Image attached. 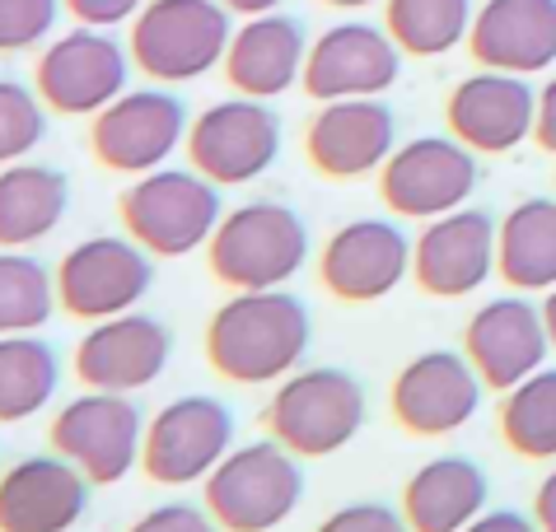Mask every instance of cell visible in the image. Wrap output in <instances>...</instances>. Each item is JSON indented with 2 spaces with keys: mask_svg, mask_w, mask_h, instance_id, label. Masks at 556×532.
Instances as JSON below:
<instances>
[{
  "mask_svg": "<svg viewBox=\"0 0 556 532\" xmlns=\"http://www.w3.org/2000/svg\"><path fill=\"white\" fill-rule=\"evenodd\" d=\"M501 440L529 463H556V365H543L501 397Z\"/></svg>",
  "mask_w": 556,
  "mask_h": 532,
  "instance_id": "obj_30",
  "label": "cell"
},
{
  "mask_svg": "<svg viewBox=\"0 0 556 532\" xmlns=\"http://www.w3.org/2000/svg\"><path fill=\"white\" fill-rule=\"evenodd\" d=\"M463 355L472 359V369L482 373L491 393H509L515 383L543 369L552 355L543 304H533L519 290L486 300L468 318V327H463Z\"/></svg>",
  "mask_w": 556,
  "mask_h": 532,
  "instance_id": "obj_17",
  "label": "cell"
},
{
  "mask_svg": "<svg viewBox=\"0 0 556 532\" xmlns=\"http://www.w3.org/2000/svg\"><path fill=\"white\" fill-rule=\"evenodd\" d=\"M304 56H308L304 24L271 10V14H253V20H243L235 28L220 71L235 93L271 103L304 80Z\"/></svg>",
  "mask_w": 556,
  "mask_h": 532,
  "instance_id": "obj_23",
  "label": "cell"
},
{
  "mask_svg": "<svg viewBox=\"0 0 556 532\" xmlns=\"http://www.w3.org/2000/svg\"><path fill=\"white\" fill-rule=\"evenodd\" d=\"M188 107L168 85L150 89H127L122 99H113L89 127V150L108 174H127L141 178L154 174L174 160L178 145H188Z\"/></svg>",
  "mask_w": 556,
  "mask_h": 532,
  "instance_id": "obj_8",
  "label": "cell"
},
{
  "mask_svg": "<svg viewBox=\"0 0 556 532\" xmlns=\"http://www.w3.org/2000/svg\"><path fill=\"white\" fill-rule=\"evenodd\" d=\"M491 481L482 463L444 453V458L421 463L403 486V519L412 532H463L472 519L486 514Z\"/></svg>",
  "mask_w": 556,
  "mask_h": 532,
  "instance_id": "obj_25",
  "label": "cell"
},
{
  "mask_svg": "<svg viewBox=\"0 0 556 532\" xmlns=\"http://www.w3.org/2000/svg\"><path fill=\"white\" fill-rule=\"evenodd\" d=\"M463 532H538L533 514H519V509H486L482 519H472Z\"/></svg>",
  "mask_w": 556,
  "mask_h": 532,
  "instance_id": "obj_38",
  "label": "cell"
},
{
  "mask_svg": "<svg viewBox=\"0 0 556 532\" xmlns=\"http://www.w3.org/2000/svg\"><path fill=\"white\" fill-rule=\"evenodd\" d=\"M52 448L89 477V486H117L141 463L146 420L127 393H80L52 420Z\"/></svg>",
  "mask_w": 556,
  "mask_h": 532,
  "instance_id": "obj_11",
  "label": "cell"
},
{
  "mask_svg": "<svg viewBox=\"0 0 556 532\" xmlns=\"http://www.w3.org/2000/svg\"><path fill=\"white\" fill-rule=\"evenodd\" d=\"M61 10V0H0V56L52 42Z\"/></svg>",
  "mask_w": 556,
  "mask_h": 532,
  "instance_id": "obj_33",
  "label": "cell"
},
{
  "mask_svg": "<svg viewBox=\"0 0 556 532\" xmlns=\"http://www.w3.org/2000/svg\"><path fill=\"white\" fill-rule=\"evenodd\" d=\"M318 5H332V10H369L379 0H318Z\"/></svg>",
  "mask_w": 556,
  "mask_h": 532,
  "instance_id": "obj_42",
  "label": "cell"
},
{
  "mask_svg": "<svg viewBox=\"0 0 556 532\" xmlns=\"http://www.w3.org/2000/svg\"><path fill=\"white\" fill-rule=\"evenodd\" d=\"M468 52L482 71L538 75L556 66V0H482Z\"/></svg>",
  "mask_w": 556,
  "mask_h": 532,
  "instance_id": "obj_24",
  "label": "cell"
},
{
  "mask_svg": "<svg viewBox=\"0 0 556 532\" xmlns=\"http://www.w3.org/2000/svg\"><path fill=\"white\" fill-rule=\"evenodd\" d=\"M444 122H450V136L472 154H509L538 127V89L529 85V75L472 71L450 89Z\"/></svg>",
  "mask_w": 556,
  "mask_h": 532,
  "instance_id": "obj_18",
  "label": "cell"
},
{
  "mask_svg": "<svg viewBox=\"0 0 556 532\" xmlns=\"http://www.w3.org/2000/svg\"><path fill=\"white\" fill-rule=\"evenodd\" d=\"M496 239L501 220L482 206L450 211L412 239V280L435 300H463L496 276Z\"/></svg>",
  "mask_w": 556,
  "mask_h": 532,
  "instance_id": "obj_16",
  "label": "cell"
},
{
  "mask_svg": "<svg viewBox=\"0 0 556 532\" xmlns=\"http://www.w3.org/2000/svg\"><path fill=\"white\" fill-rule=\"evenodd\" d=\"M365 388L346 369L314 365L281 379L267 406V430L295 458H328L342 453L365 426Z\"/></svg>",
  "mask_w": 556,
  "mask_h": 532,
  "instance_id": "obj_5",
  "label": "cell"
},
{
  "mask_svg": "<svg viewBox=\"0 0 556 532\" xmlns=\"http://www.w3.org/2000/svg\"><path fill=\"white\" fill-rule=\"evenodd\" d=\"M56 355L34 332L0 337V426H20L38 416L56 393Z\"/></svg>",
  "mask_w": 556,
  "mask_h": 532,
  "instance_id": "obj_29",
  "label": "cell"
},
{
  "mask_svg": "<svg viewBox=\"0 0 556 532\" xmlns=\"http://www.w3.org/2000/svg\"><path fill=\"white\" fill-rule=\"evenodd\" d=\"M117 215L127 239H136L150 257H188L220 229V187L197 168H154L141 174L117 197Z\"/></svg>",
  "mask_w": 556,
  "mask_h": 532,
  "instance_id": "obj_2",
  "label": "cell"
},
{
  "mask_svg": "<svg viewBox=\"0 0 556 532\" xmlns=\"http://www.w3.org/2000/svg\"><path fill=\"white\" fill-rule=\"evenodd\" d=\"M89 509V477L56 453L0 472V532H71Z\"/></svg>",
  "mask_w": 556,
  "mask_h": 532,
  "instance_id": "obj_22",
  "label": "cell"
},
{
  "mask_svg": "<svg viewBox=\"0 0 556 532\" xmlns=\"http://www.w3.org/2000/svg\"><path fill=\"white\" fill-rule=\"evenodd\" d=\"M66 14L75 24H89V28H122L131 24L136 14L146 10V0H61Z\"/></svg>",
  "mask_w": 556,
  "mask_h": 532,
  "instance_id": "obj_36",
  "label": "cell"
},
{
  "mask_svg": "<svg viewBox=\"0 0 556 532\" xmlns=\"http://www.w3.org/2000/svg\"><path fill=\"white\" fill-rule=\"evenodd\" d=\"M533 145L556 154V75H547V85L538 89V127H533Z\"/></svg>",
  "mask_w": 556,
  "mask_h": 532,
  "instance_id": "obj_37",
  "label": "cell"
},
{
  "mask_svg": "<svg viewBox=\"0 0 556 532\" xmlns=\"http://www.w3.org/2000/svg\"><path fill=\"white\" fill-rule=\"evenodd\" d=\"M71 182L52 164H5L0 168V248L42 243L66 220Z\"/></svg>",
  "mask_w": 556,
  "mask_h": 532,
  "instance_id": "obj_26",
  "label": "cell"
},
{
  "mask_svg": "<svg viewBox=\"0 0 556 532\" xmlns=\"http://www.w3.org/2000/svg\"><path fill=\"white\" fill-rule=\"evenodd\" d=\"M403 75V47L393 42L389 28L342 20L308 42L304 56V93L314 103L337 99H379Z\"/></svg>",
  "mask_w": 556,
  "mask_h": 532,
  "instance_id": "obj_13",
  "label": "cell"
},
{
  "mask_svg": "<svg viewBox=\"0 0 556 532\" xmlns=\"http://www.w3.org/2000/svg\"><path fill=\"white\" fill-rule=\"evenodd\" d=\"M314 532H412L403 509L383 505V499H355V505L332 509Z\"/></svg>",
  "mask_w": 556,
  "mask_h": 532,
  "instance_id": "obj_34",
  "label": "cell"
},
{
  "mask_svg": "<svg viewBox=\"0 0 556 532\" xmlns=\"http://www.w3.org/2000/svg\"><path fill=\"white\" fill-rule=\"evenodd\" d=\"M533 523L538 532H556V463L547 467V477L533 491Z\"/></svg>",
  "mask_w": 556,
  "mask_h": 532,
  "instance_id": "obj_39",
  "label": "cell"
},
{
  "mask_svg": "<svg viewBox=\"0 0 556 532\" xmlns=\"http://www.w3.org/2000/svg\"><path fill=\"white\" fill-rule=\"evenodd\" d=\"M397 150V117L383 99H337L318 103L304 127V154L323 178L351 182L379 174Z\"/></svg>",
  "mask_w": 556,
  "mask_h": 532,
  "instance_id": "obj_20",
  "label": "cell"
},
{
  "mask_svg": "<svg viewBox=\"0 0 556 532\" xmlns=\"http://www.w3.org/2000/svg\"><path fill=\"white\" fill-rule=\"evenodd\" d=\"M314 322L308 308L286 290H235L211 313L206 365L229 383H281L308 351Z\"/></svg>",
  "mask_w": 556,
  "mask_h": 532,
  "instance_id": "obj_1",
  "label": "cell"
},
{
  "mask_svg": "<svg viewBox=\"0 0 556 532\" xmlns=\"http://www.w3.org/2000/svg\"><path fill=\"white\" fill-rule=\"evenodd\" d=\"M56 276L24 248H0V337L38 332L56 308Z\"/></svg>",
  "mask_w": 556,
  "mask_h": 532,
  "instance_id": "obj_31",
  "label": "cell"
},
{
  "mask_svg": "<svg viewBox=\"0 0 556 532\" xmlns=\"http://www.w3.org/2000/svg\"><path fill=\"white\" fill-rule=\"evenodd\" d=\"M154 266L150 253L136 239H113V233H99V239L75 243L56 266V300L71 318L85 322H103L117 318V313H131L136 304L150 294Z\"/></svg>",
  "mask_w": 556,
  "mask_h": 532,
  "instance_id": "obj_14",
  "label": "cell"
},
{
  "mask_svg": "<svg viewBox=\"0 0 556 532\" xmlns=\"http://www.w3.org/2000/svg\"><path fill=\"white\" fill-rule=\"evenodd\" d=\"M496 276L519 294H547L556 286V197L509 206L496 239Z\"/></svg>",
  "mask_w": 556,
  "mask_h": 532,
  "instance_id": "obj_27",
  "label": "cell"
},
{
  "mask_svg": "<svg viewBox=\"0 0 556 532\" xmlns=\"http://www.w3.org/2000/svg\"><path fill=\"white\" fill-rule=\"evenodd\" d=\"M482 182L477 154L454 136H416L379 168V197L397 220H440L463 211Z\"/></svg>",
  "mask_w": 556,
  "mask_h": 532,
  "instance_id": "obj_9",
  "label": "cell"
},
{
  "mask_svg": "<svg viewBox=\"0 0 556 532\" xmlns=\"http://www.w3.org/2000/svg\"><path fill=\"white\" fill-rule=\"evenodd\" d=\"M215 5H225L229 14H239V20H253V14L281 10V0H215Z\"/></svg>",
  "mask_w": 556,
  "mask_h": 532,
  "instance_id": "obj_40",
  "label": "cell"
},
{
  "mask_svg": "<svg viewBox=\"0 0 556 532\" xmlns=\"http://www.w3.org/2000/svg\"><path fill=\"white\" fill-rule=\"evenodd\" d=\"M482 373L463 351H421L397 369L389 388L393 420L416 440H440V434L463 430L482 411Z\"/></svg>",
  "mask_w": 556,
  "mask_h": 532,
  "instance_id": "obj_15",
  "label": "cell"
},
{
  "mask_svg": "<svg viewBox=\"0 0 556 532\" xmlns=\"http://www.w3.org/2000/svg\"><path fill=\"white\" fill-rule=\"evenodd\" d=\"M42 136H48V103L38 99V89L0 75V168L28 160Z\"/></svg>",
  "mask_w": 556,
  "mask_h": 532,
  "instance_id": "obj_32",
  "label": "cell"
},
{
  "mask_svg": "<svg viewBox=\"0 0 556 532\" xmlns=\"http://www.w3.org/2000/svg\"><path fill=\"white\" fill-rule=\"evenodd\" d=\"M174 337L150 313H117L94 322L75 346V379L94 393H136L168 369Z\"/></svg>",
  "mask_w": 556,
  "mask_h": 532,
  "instance_id": "obj_21",
  "label": "cell"
},
{
  "mask_svg": "<svg viewBox=\"0 0 556 532\" xmlns=\"http://www.w3.org/2000/svg\"><path fill=\"white\" fill-rule=\"evenodd\" d=\"M308 262V229L281 201H249L225 211L211 233V276L229 290H286Z\"/></svg>",
  "mask_w": 556,
  "mask_h": 532,
  "instance_id": "obj_4",
  "label": "cell"
},
{
  "mask_svg": "<svg viewBox=\"0 0 556 532\" xmlns=\"http://www.w3.org/2000/svg\"><path fill=\"white\" fill-rule=\"evenodd\" d=\"M188 164L215 187L262 178L281 154V117L262 99H220L202 107L188 127Z\"/></svg>",
  "mask_w": 556,
  "mask_h": 532,
  "instance_id": "obj_10",
  "label": "cell"
},
{
  "mask_svg": "<svg viewBox=\"0 0 556 532\" xmlns=\"http://www.w3.org/2000/svg\"><path fill=\"white\" fill-rule=\"evenodd\" d=\"M127 532H220V523L211 519V509L174 499V505H160V509L141 514V519H136Z\"/></svg>",
  "mask_w": 556,
  "mask_h": 532,
  "instance_id": "obj_35",
  "label": "cell"
},
{
  "mask_svg": "<svg viewBox=\"0 0 556 532\" xmlns=\"http://www.w3.org/2000/svg\"><path fill=\"white\" fill-rule=\"evenodd\" d=\"M127 28L131 66L168 89L215 71L235 38L229 10L215 0H146V10Z\"/></svg>",
  "mask_w": 556,
  "mask_h": 532,
  "instance_id": "obj_3",
  "label": "cell"
},
{
  "mask_svg": "<svg viewBox=\"0 0 556 532\" xmlns=\"http://www.w3.org/2000/svg\"><path fill=\"white\" fill-rule=\"evenodd\" d=\"M318 276L323 290L342 304H375L412 276V239L393 220H375V215L346 220L323 243Z\"/></svg>",
  "mask_w": 556,
  "mask_h": 532,
  "instance_id": "obj_19",
  "label": "cell"
},
{
  "mask_svg": "<svg viewBox=\"0 0 556 532\" xmlns=\"http://www.w3.org/2000/svg\"><path fill=\"white\" fill-rule=\"evenodd\" d=\"M304 499V472L295 453L276 440L229 448V458L206 477V509L220 532H271Z\"/></svg>",
  "mask_w": 556,
  "mask_h": 532,
  "instance_id": "obj_6",
  "label": "cell"
},
{
  "mask_svg": "<svg viewBox=\"0 0 556 532\" xmlns=\"http://www.w3.org/2000/svg\"><path fill=\"white\" fill-rule=\"evenodd\" d=\"M472 0H383V28L403 56H444L472 34Z\"/></svg>",
  "mask_w": 556,
  "mask_h": 532,
  "instance_id": "obj_28",
  "label": "cell"
},
{
  "mask_svg": "<svg viewBox=\"0 0 556 532\" xmlns=\"http://www.w3.org/2000/svg\"><path fill=\"white\" fill-rule=\"evenodd\" d=\"M229 448H235L229 406L192 393L154 411V420L146 426L141 467L160 486H192V481H206L229 458Z\"/></svg>",
  "mask_w": 556,
  "mask_h": 532,
  "instance_id": "obj_12",
  "label": "cell"
},
{
  "mask_svg": "<svg viewBox=\"0 0 556 532\" xmlns=\"http://www.w3.org/2000/svg\"><path fill=\"white\" fill-rule=\"evenodd\" d=\"M543 322H547V337H552V351H556V286L543 294Z\"/></svg>",
  "mask_w": 556,
  "mask_h": 532,
  "instance_id": "obj_41",
  "label": "cell"
},
{
  "mask_svg": "<svg viewBox=\"0 0 556 532\" xmlns=\"http://www.w3.org/2000/svg\"><path fill=\"white\" fill-rule=\"evenodd\" d=\"M131 52L108 28L75 24L52 42H42L34 61V89L61 117H99L108 103L127 93Z\"/></svg>",
  "mask_w": 556,
  "mask_h": 532,
  "instance_id": "obj_7",
  "label": "cell"
}]
</instances>
